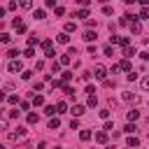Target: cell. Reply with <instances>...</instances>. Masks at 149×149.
Returning a JSON list of instances; mask_svg holds the SVG:
<instances>
[{
  "label": "cell",
  "mask_w": 149,
  "mask_h": 149,
  "mask_svg": "<svg viewBox=\"0 0 149 149\" xmlns=\"http://www.w3.org/2000/svg\"><path fill=\"white\" fill-rule=\"evenodd\" d=\"M33 54H35V51H33V47H28V49L23 51V56H26V58H33Z\"/></svg>",
  "instance_id": "obj_41"
},
{
  "label": "cell",
  "mask_w": 149,
  "mask_h": 149,
  "mask_svg": "<svg viewBox=\"0 0 149 149\" xmlns=\"http://www.w3.org/2000/svg\"><path fill=\"white\" fill-rule=\"evenodd\" d=\"M56 109H58V112H65V109H68V105H65V100H58V105H56Z\"/></svg>",
  "instance_id": "obj_32"
},
{
  "label": "cell",
  "mask_w": 149,
  "mask_h": 149,
  "mask_svg": "<svg viewBox=\"0 0 149 149\" xmlns=\"http://www.w3.org/2000/svg\"><path fill=\"white\" fill-rule=\"evenodd\" d=\"M70 128H72V130H77V128H79V121H77V116L70 121Z\"/></svg>",
  "instance_id": "obj_44"
},
{
  "label": "cell",
  "mask_w": 149,
  "mask_h": 149,
  "mask_svg": "<svg viewBox=\"0 0 149 149\" xmlns=\"http://www.w3.org/2000/svg\"><path fill=\"white\" fill-rule=\"evenodd\" d=\"M102 54H105V56H109V58H112V56H114V49H112V44H107V47H105V49H102Z\"/></svg>",
  "instance_id": "obj_24"
},
{
  "label": "cell",
  "mask_w": 149,
  "mask_h": 149,
  "mask_svg": "<svg viewBox=\"0 0 149 149\" xmlns=\"http://www.w3.org/2000/svg\"><path fill=\"white\" fill-rule=\"evenodd\" d=\"M119 68H121V70H126V72H130V58H123V61L119 63Z\"/></svg>",
  "instance_id": "obj_15"
},
{
  "label": "cell",
  "mask_w": 149,
  "mask_h": 149,
  "mask_svg": "<svg viewBox=\"0 0 149 149\" xmlns=\"http://www.w3.org/2000/svg\"><path fill=\"white\" fill-rule=\"evenodd\" d=\"M21 7H23V9H30V7H33V0H21Z\"/></svg>",
  "instance_id": "obj_39"
},
{
  "label": "cell",
  "mask_w": 149,
  "mask_h": 149,
  "mask_svg": "<svg viewBox=\"0 0 149 149\" xmlns=\"http://www.w3.org/2000/svg\"><path fill=\"white\" fill-rule=\"evenodd\" d=\"M2 16H5V7H0V19H2Z\"/></svg>",
  "instance_id": "obj_50"
},
{
  "label": "cell",
  "mask_w": 149,
  "mask_h": 149,
  "mask_svg": "<svg viewBox=\"0 0 149 149\" xmlns=\"http://www.w3.org/2000/svg\"><path fill=\"white\" fill-rule=\"evenodd\" d=\"M140 19H149V7H142L140 9Z\"/></svg>",
  "instance_id": "obj_33"
},
{
  "label": "cell",
  "mask_w": 149,
  "mask_h": 149,
  "mask_svg": "<svg viewBox=\"0 0 149 149\" xmlns=\"http://www.w3.org/2000/svg\"><path fill=\"white\" fill-rule=\"evenodd\" d=\"M7 70H9V72H21V70H23V65H21V61L12 58V61H9V65H7Z\"/></svg>",
  "instance_id": "obj_4"
},
{
  "label": "cell",
  "mask_w": 149,
  "mask_h": 149,
  "mask_svg": "<svg viewBox=\"0 0 149 149\" xmlns=\"http://www.w3.org/2000/svg\"><path fill=\"white\" fill-rule=\"evenodd\" d=\"M123 100H126V102H137V100H140V95H137V93L126 91V93H123Z\"/></svg>",
  "instance_id": "obj_7"
},
{
  "label": "cell",
  "mask_w": 149,
  "mask_h": 149,
  "mask_svg": "<svg viewBox=\"0 0 149 149\" xmlns=\"http://www.w3.org/2000/svg\"><path fill=\"white\" fill-rule=\"evenodd\" d=\"M102 130H107V133H112L114 130V121H109V119H105V128Z\"/></svg>",
  "instance_id": "obj_23"
},
{
  "label": "cell",
  "mask_w": 149,
  "mask_h": 149,
  "mask_svg": "<svg viewBox=\"0 0 149 149\" xmlns=\"http://www.w3.org/2000/svg\"><path fill=\"white\" fill-rule=\"evenodd\" d=\"M42 88H44V84H42V81H35V84H33V91H37V93H40Z\"/></svg>",
  "instance_id": "obj_37"
},
{
  "label": "cell",
  "mask_w": 149,
  "mask_h": 149,
  "mask_svg": "<svg viewBox=\"0 0 149 149\" xmlns=\"http://www.w3.org/2000/svg\"><path fill=\"white\" fill-rule=\"evenodd\" d=\"M19 116V109H9V119H16Z\"/></svg>",
  "instance_id": "obj_45"
},
{
  "label": "cell",
  "mask_w": 149,
  "mask_h": 149,
  "mask_svg": "<svg viewBox=\"0 0 149 149\" xmlns=\"http://www.w3.org/2000/svg\"><path fill=\"white\" fill-rule=\"evenodd\" d=\"M109 42H112V44H121V47H126V44H128V37H119V35H112V37H109Z\"/></svg>",
  "instance_id": "obj_6"
},
{
  "label": "cell",
  "mask_w": 149,
  "mask_h": 149,
  "mask_svg": "<svg viewBox=\"0 0 149 149\" xmlns=\"http://www.w3.org/2000/svg\"><path fill=\"white\" fill-rule=\"evenodd\" d=\"M33 105H35V107H40V105H44V98H42V95H35V100H33Z\"/></svg>",
  "instance_id": "obj_30"
},
{
  "label": "cell",
  "mask_w": 149,
  "mask_h": 149,
  "mask_svg": "<svg viewBox=\"0 0 149 149\" xmlns=\"http://www.w3.org/2000/svg\"><path fill=\"white\" fill-rule=\"evenodd\" d=\"M70 79H72V72H61V81L63 84H68Z\"/></svg>",
  "instance_id": "obj_22"
},
{
  "label": "cell",
  "mask_w": 149,
  "mask_h": 149,
  "mask_svg": "<svg viewBox=\"0 0 149 149\" xmlns=\"http://www.w3.org/2000/svg\"><path fill=\"white\" fill-rule=\"evenodd\" d=\"M137 116H140V112H137V109H128V112H126V119H128V121H135Z\"/></svg>",
  "instance_id": "obj_12"
},
{
  "label": "cell",
  "mask_w": 149,
  "mask_h": 149,
  "mask_svg": "<svg viewBox=\"0 0 149 149\" xmlns=\"http://www.w3.org/2000/svg\"><path fill=\"white\" fill-rule=\"evenodd\" d=\"M58 126H61V121H58V119H49V128H51V130H56Z\"/></svg>",
  "instance_id": "obj_26"
},
{
  "label": "cell",
  "mask_w": 149,
  "mask_h": 149,
  "mask_svg": "<svg viewBox=\"0 0 149 149\" xmlns=\"http://www.w3.org/2000/svg\"><path fill=\"white\" fill-rule=\"evenodd\" d=\"M140 86H142L144 91H149V77H142V79H140Z\"/></svg>",
  "instance_id": "obj_27"
},
{
  "label": "cell",
  "mask_w": 149,
  "mask_h": 149,
  "mask_svg": "<svg viewBox=\"0 0 149 149\" xmlns=\"http://www.w3.org/2000/svg\"><path fill=\"white\" fill-rule=\"evenodd\" d=\"M123 130H126V133H128V135H133V133H135V130H137V128H135V123H133V121H128V123H126V128H123Z\"/></svg>",
  "instance_id": "obj_17"
},
{
  "label": "cell",
  "mask_w": 149,
  "mask_h": 149,
  "mask_svg": "<svg viewBox=\"0 0 149 149\" xmlns=\"http://www.w3.org/2000/svg\"><path fill=\"white\" fill-rule=\"evenodd\" d=\"M123 56H126V58H133V56H135V47L126 44V47H123Z\"/></svg>",
  "instance_id": "obj_10"
},
{
  "label": "cell",
  "mask_w": 149,
  "mask_h": 149,
  "mask_svg": "<svg viewBox=\"0 0 149 149\" xmlns=\"http://www.w3.org/2000/svg\"><path fill=\"white\" fill-rule=\"evenodd\" d=\"M77 2H79V5H81V7H86V5H88V2H91V0H77Z\"/></svg>",
  "instance_id": "obj_47"
},
{
  "label": "cell",
  "mask_w": 149,
  "mask_h": 149,
  "mask_svg": "<svg viewBox=\"0 0 149 149\" xmlns=\"http://www.w3.org/2000/svg\"><path fill=\"white\" fill-rule=\"evenodd\" d=\"M88 105H91V107H95V105H98V98H95V93H91V95H88Z\"/></svg>",
  "instance_id": "obj_31"
},
{
  "label": "cell",
  "mask_w": 149,
  "mask_h": 149,
  "mask_svg": "<svg viewBox=\"0 0 149 149\" xmlns=\"http://www.w3.org/2000/svg\"><path fill=\"white\" fill-rule=\"evenodd\" d=\"M12 26H14V28H16V33H26V23H23V21H21V19H19V16H16V19H14V21H12Z\"/></svg>",
  "instance_id": "obj_5"
},
{
  "label": "cell",
  "mask_w": 149,
  "mask_h": 149,
  "mask_svg": "<svg viewBox=\"0 0 149 149\" xmlns=\"http://www.w3.org/2000/svg\"><path fill=\"white\" fill-rule=\"evenodd\" d=\"M77 16H79V19H88V9H86V7H84V9H79V12H77Z\"/></svg>",
  "instance_id": "obj_28"
},
{
  "label": "cell",
  "mask_w": 149,
  "mask_h": 149,
  "mask_svg": "<svg viewBox=\"0 0 149 149\" xmlns=\"http://www.w3.org/2000/svg\"><path fill=\"white\" fill-rule=\"evenodd\" d=\"M0 130H7V121H2V119H0Z\"/></svg>",
  "instance_id": "obj_46"
},
{
  "label": "cell",
  "mask_w": 149,
  "mask_h": 149,
  "mask_svg": "<svg viewBox=\"0 0 149 149\" xmlns=\"http://www.w3.org/2000/svg\"><path fill=\"white\" fill-rule=\"evenodd\" d=\"M44 114L54 116V114H56V107H54V105H47V107H44Z\"/></svg>",
  "instance_id": "obj_25"
},
{
  "label": "cell",
  "mask_w": 149,
  "mask_h": 149,
  "mask_svg": "<svg viewBox=\"0 0 149 149\" xmlns=\"http://www.w3.org/2000/svg\"><path fill=\"white\" fill-rule=\"evenodd\" d=\"M35 44H37V35H30L28 37V47H35Z\"/></svg>",
  "instance_id": "obj_35"
},
{
  "label": "cell",
  "mask_w": 149,
  "mask_h": 149,
  "mask_svg": "<svg viewBox=\"0 0 149 149\" xmlns=\"http://www.w3.org/2000/svg\"><path fill=\"white\" fill-rule=\"evenodd\" d=\"M56 42H61V44H68V42H70V37H68V33H61V35L56 37Z\"/></svg>",
  "instance_id": "obj_16"
},
{
  "label": "cell",
  "mask_w": 149,
  "mask_h": 149,
  "mask_svg": "<svg viewBox=\"0 0 149 149\" xmlns=\"http://www.w3.org/2000/svg\"><path fill=\"white\" fill-rule=\"evenodd\" d=\"M5 98H7V95H5V93H2V91H0V102H2V100H5Z\"/></svg>",
  "instance_id": "obj_51"
},
{
  "label": "cell",
  "mask_w": 149,
  "mask_h": 149,
  "mask_svg": "<svg viewBox=\"0 0 149 149\" xmlns=\"http://www.w3.org/2000/svg\"><path fill=\"white\" fill-rule=\"evenodd\" d=\"M70 114H72V116H81V114H84V105H74V107L70 109Z\"/></svg>",
  "instance_id": "obj_11"
},
{
  "label": "cell",
  "mask_w": 149,
  "mask_h": 149,
  "mask_svg": "<svg viewBox=\"0 0 149 149\" xmlns=\"http://www.w3.org/2000/svg\"><path fill=\"white\" fill-rule=\"evenodd\" d=\"M137 2H140V5H144V7L149 5V0H137Z\"/></svg>",
  "instance_id": "obj_48"
},
{
  "label": "cell",
  "mask_w": 149,
  "mask_h": 149,
  "mask_svg": "<svg viewBox=\"0 0 149 149\" xmlns=\"http://www.w3.org/2000/svg\"><path fill=\"white\" fill-rule=\"evenodd\" d=\"M112 12H114V9H112V7H109V5H105V7H102V14H105V16H109V14H112Z\"/></svg>",
  "instance_id": "obj_40"
},
{
  "label": "cell",
  "mask_w": 149,
  "mask_h": 149,
  "mask_svg": "<svg viewBox=\"0 0 149 149\" xmlns=\"http://www.w3.org/2000/svg\"><path fill=\"white\" fill-rule=\"evenodd\" d=\"M58 63H61V65H70V54H63V56L58 58Z\"/></svg>",
  "instance_id": "obj_21"
},
{
  "label": "cell",
  "mask_w": 149,
  "mask_h": 149,
  "mask_svg": "<svg viewBox=\"0 0 149 149\" xmlns=\"http://www.w3.org/2000/svg\"><path fill=\"white\" fill-rule=\"evenodd\" d=\"M79 140H81V142H88V140H91V130H81V133H79Z\"/></svg>",
  "instance_id": "obj_18"
},
{
  "label": "cell",
  "mask_w": 149,
  "mask_h": 149,
  "mask_svg": "<svg viewBox=\"0 0 149 149\" xmlns=\"http://www.w3.org/2000/svg\"><path fill=\"white\" fill-rule=\"evenodd\" d=\"M93 77H95V79H105V77H107V68L98 63V65L93 68Z\"/></svg>",
  "instance_id": "obj_3"
},
{
  "label": "cell",
  "mask_w": 149,
  "mask_h": 149,
  "mask_svg": "<svg viewBox=\"0 0 149 149\" xmlns=\"http://www.w3.org/2000/svg\"><path fill=\"white\" fill-rule=\"evenodd\" d=\"M95 142L105 144V142H107V130H98V133H95Z\"/></svg>",
  "instance_id": "obj_9"
},
{
  "label": "cell",
  "mask_w": 149,
  "mask_h": 149,
  "mask_svg": "<svg viewBox=\"0 0 149 149\" xmlns=\"http://www.w3.org/2000/svg\"><path fill=\"white\" fill-rule=\"evenodd\" d=\"M74 28H77V26H74V23H72V21H68V23H65V33H72V30H74Z\"/></svg>",
  "instance_id": "obj_34"
},
{
  "label": "cell",
  "mask_w": 149,
  "mask_h": 149,
  "mask_svg": "<svg viewBox=\"0 0 149 149\" xmlns=\"http://www.w3.org/2000/svg\"><path fill=\"white\" fill-rule=\"evenodd\" d=\"M21 77H23V79H30L33 72H30V70H21Z\"/></svg>",
  "instance_id": "obj_42"
},
{
  "label": "cell",
  "mask_w": 149,
  "mask_h": 149,
  "mask_svg": "<svg viewBox=\"0 0 149 149\" xmlns=\"http://www.w3.org/2000/svg\"><path fill=\"white\" fill-rule=\"evenodd\" d=\"M126 144H128V147H137V144H140V140H137L135 135H128V137H126Z\"/></svg>",
  "instance_id": "obj_14"
},
{
  "label": "cell",
  "mask_w": 149,
  "mask_h": 149,
  "mask_svg": "<svg viewBox=\"0 0 149 149\" xmlns=\"http://www.w3.org/2000/svg\"><path fill=\"white\" fill-rule=\"evenodd\" d=\"M105 149H116V147H114V144H109V147H105Z\"/></svg>",
  "instance_id": "obj_52"
},
{
  "label": "cell",
  "mask_w": 149,
  "mask_h": 149,
  "mask_svg": "<svg viewBox=\"0 0 149 149\" xmlns=\"http://www.w3.org/2000/svg\"><path fill=\"white\" fill-rule=\"evenodd\" d=\"M33 16L40 21V19H44V16H47V12H44V9H35V12H33Z\"/></svg>",
  "instance_id": "obj_20"
},
{
  "label": "cell",
  "mask_w": 149,
  "mask_h": 149,
  "mask_svg": "<svg viewBox=\"0 0 149 149\" xmlns=\"http://www.w3.org/2000/svg\"><path fill=\"white\" fill-rule=\"evenodd\" d=\"M61 68H63V65H61L58 61H54V63H51V70H54V72H61Z\"/></svg>",
  "instance_id": "obj_36"
},
{
  "label": "cell",
  "mask_w": 149,
  "mask_h": 149,
  "mask_svg": "<svg viewBox=\"0 0 149 149\" xmlns=\"http://www.w3.org/2000/svg\"><path fill=\"white\" fill-rule=\"evenodd\" d=\"M0 149H7V147H5V144H0Z\"/></svg>",
  "instance_id": "obj_53"
},
{
  "label": "cell",
  "mask_w": 149,
  "mask_h": 149,
  "mask_svg": "<svg viewBox=\"0 0 149 149\" xmlns=\"http://www.w3.org/2000/svg\"><path fill=\"white\" fill-rule=\"evenodd\" d=\"M95 30H84V42H95Z\"/></svg>",
  "instance_id": "obj_8"
},
{
  "label": "cell",
  "mask_w": 149,
  "mask_h": 149,
  "mask_svg": "<svg viewBox=\"0 0 149 149\" xmlns=\"http://www.w3.org/2000/svg\"><path fill=\"white\" fill-rule=\"evenodd\" d=\"M26 119H28V123H30V126H35V123L40 121V116H37L35 112H28V116H26Z\"/></svg>",
  "instance_id": "obj_13"
},
{
  "label": "cell",
  "mask_w": 149,
  "mask_h": 149,
  "mask_svg": "<svg viewBox=\"0 0 149 149\" xmlns=\"http://www.w3.org/2000/svg\"><path fill=\"white\" fill-rule=\"evenodd\" d=\"M123 2H126V5H133V2H137V0H123Z\"/></svg>",
  "instance_id": "obj_49"
},
{
  "label": "cell",
  "mask_w": 149,
  "mask_h": 149,
  "mask_svg": "<svg viewBox=\"0 0 149 149\" xmlns=\"http://www.w3.org/2000/svg\"><path fill=\"white\" fill-rule=\"evenodd\" d=\"M98 116H100V119H109V109H100Z\"/></svg>",
  "instance_id": "obj_38"
},
{
  "label": "cell",
  "mask_w": 149,
  "mask_h": 149,
  "mask_svg": "<svg viewBox=\"0 0 149 149\" xmlns=\"http://www.w3.org/2000/svg\"><path fill=\"white\" fill-rule=\"evenodd\" d=\"M128 19H130V21H128V26H130V33H135V35H137V33L142 30V26H140V19H137V16H133V14H130Z\"/></svg>",
  "instance_id": "obj_2"
},
{
  "label": "cell",
  "mask_w": 149,
  "mask_h": 149,
  "mask_svg": "<svg viewBox=\"0 0 149 149\" xmlns=\"http://www.w3.org/2000/svg\"><path fill=\"white\" fill-rule=\"evenodd\" d=\"M126 79H128V81H135V79H137V72H128Z\"/></svg>",
  "instance_id": "obj_43"
},
{
  "label": "cell",
  "mask_w": 149,
  "mask_h": 149,
  "mask_svg": "<svg viewBox=\"0 0 149 149\" xmlns=\"http://www.w3.org/2000/svg\"><path fill=\"white\" fill-rule=\"evenodd\" d=\"M12 42V35H7V33H0V44H9Z\"/></svg>",
  "instance_id": "obj_19"
},
{
  "label": "cell",
  "mask_w": 149,
  "mask_h": 149,
  "mask_svg": "<svg viewBox=\"0 0 149 149\" xmlns=\"http://www.w3.org/2000/svg\"><path fill=\"white\" fill-rule=\"evenodd\" d=\"M7 137H9L12 142H16V140L26 137V128H23V126H19V128H14V130H7Z\"/></svg>",
  "instance_id": "obj_1"
},
{
  "label": "cell",
  "mask_w": 149,
  "mask_h": 149,
  "mask_svg": "<svg viewBox=\"0 0 149 149\" xmlns=\"http://www.w3.org/2000/svg\"><path fill=\"white\" fill-rule=\"evenodd\" d=\"M7 100H9V105H16V102H19V95L12 93V95H7Z\"/></svg>",
  "instance_id": "obj_29"
}]
</instances>
